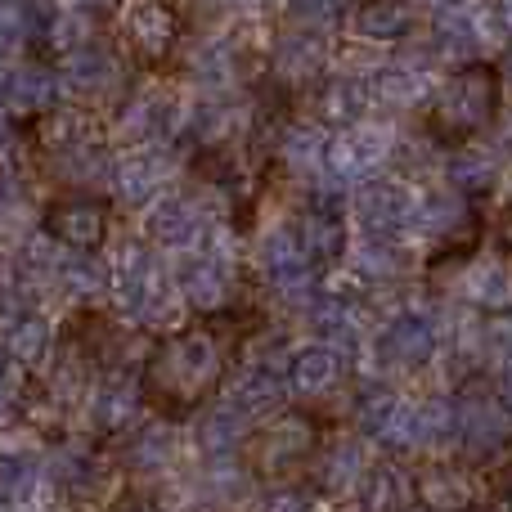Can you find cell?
<instances>
[{
    "mask_svg": "<svg viewBox=\"0 0 512 512\" xmlns=\"http://www.w3.org/2000/svg\"><path fill=\"white\" fill-rule=\"evenodd\" d=\"M221 373H225V355L216 333L185 328V333L153 346L140 387L162 414H189L198 400H207L221 387Z\"/></svg>",
    "mask_w": 512,
    "mask_h": 512,
    "instance_id": "obj_1",
    "label": "cell"
},
{
    "mask_svg": "<svg viewBox=\"0 0 512 512\" xmlns=\"http://www.w3.org/2000/svg\"><path fill=\"white\" fill-rule=\"evenodd\" d=\"M499 95H504V77L486 63L459 68L432 90L427 99V122H432L436 140L450 144H468L495 122L499 113Z\"/></svg>",
    "mask_w": 512,
    "mask_h": 512,
    "instance_id": "obj_2",
    "label": "cell"
},
{
    "mask_svg": "<svg viewBox=\"0 0 512 512\" xmlns=\"http://www.w3.org/2000/svg\"><path fill=\"white\" fill-rule=\"evenodd\" d=\"M512 436V414L499 396V387L490 382H468L454 400V441L468 454L486 459V454H499Z\"/></svg>",
    "mask_w": 512,
    "mask_h": 512,
    "instance_id": "obj_3",
    "label": "cell"
},
{
    "mask_svg": "<svg viewBox=\"0 0 512 512\" xmlns=\"http://www.w3.org/2000/svg\"><path fill=\"white\" fill-rule=\"evenodd\" d=\"M113 288H117V306H122L126 315L144 319V315H158L162 301H167V274H162L158 256L149 248L126 243L122 256H117Z\"/></svg>",
    "mask_w": 512,
    "mask_h": 512,
    "instance_id": "obj_4",
    "label": "cell"
},
{
    "mask_svg": "<svg viewBox=\"0 0 512 512\" xmlns=\"http://www.w3.org/2000/svg\"><path fill=\"white\" fill-rule=\"evenodd\" d=\"M414 194L391 176H373L355 189V216L369 230V239H396L400 230L414 225Z\"/></svg>",
    "mask_w": 512,
    "mask_h": 512,
    "instance_id": "obj_5",
    "label": "cell"
},
{
    "mask_svg": "<svg viewBox=\"0 0 512 512\" xmlns=\"http://www.w3.org/2000/svg\"><path fill=\"white\" fill-rule=\"evenodd\" d=\"M310 450H315V418L283 414L279 423H270L265 432L252 436L248 463H252V472L270 477V472H283V468H292V463H301Z\"/></svg>",
    "mask_w": 512,
    "mask_h": 512,
    "instance_id": "obj_6",
    "label": "cell"
},
{
    "mask_svg": "<svg viewBox=\"0 0 512 512\" xmlns=\"http://www.w3.org/2000/svg\"><path fill=\"white\" fill-rule=\"evenodd\" d=\"M355 418L360 427L382 445H396V450H418V405L400 400L387 387H369L355 400Z\"/></svg>",
    "mask_w": 512,
    "mask_h": 512,
    "instance_id": "obj_7",
    "label": "cell"
},
{
    "mask_svg": "<svg viewBox=\"0 0 512 512\" xmlns=\"http://www.w3.org/2000/svg\"><path fill=\"white\" fill-rule=\"evenodd\" d=\"M45 230H50L54 243L90 256L108 239V207L90 194H68L45 212Z\"/></svg>",
    "mask_w": 512,
    "mask_h": 512,
    "instance_id": "obj_8",
    "label": "cell"
},
{
    "mask_svg": "<svg viewBox=\"0 0 512 512\" xmlns=\"http://www.w3.org/2000/svg\"><path fill=\"white\" fill-rule=\"evenodd\" d=\"M423 512H472L481 504V477L463 463H427L414 477Z\"/></svg>",
    "mask_w": 512,
    "mask_h": 512,
    "instance_id": "obj_9",
    "label": "cell"
},
{
    "mask_svg": "<svg viewBox=\"0 0 512 512\" xmlns=\"http://www.w3.org/2000/svg\"><path fill=\"white\" fill-rule=\"evenodd\" d=\"M387 153L391 135L382 126H351L328 144V171H333V180H373Z\"/></svg>",
    "mask_w": 512,
    "mask_h": 512,
    "instance_id": "obj_10",
    "label": "cell"
},
{
    "mask_svg": "<svg viewBox=\"0 0 512 512\" xmlns=\"http://www.w3.org/2000/svg\"><path fill=\"white\" fill-rule=\"evenodd\" d=\"M122 36H126V50H131L135 59L158 68V63L176 50L180 18L171 14L167 5H131L122 14Z\"/></svg>",
    "mask_w": 512,
    "mask_h": 512,
    "instance_id": "obj_11",
    "label": "cell"
},
{
    "mask_svg": "<svg viewBox=\"0 0 512 512\" xmlns=\"http://www.w3.org/2000/svg\"><path fill=\"white\" fill-rule=\"evenodd\" d=\"M378 355L396 369H423L436 355V324L427 315H414V310L387 319V328L378 337Z\"/></svg>",
    "mask_w": 512,
    "mask_h": 512,
    "instance_id": "obj_12",
    "label": "cell"
},
{
    "mask_svg": "<svg viewBox=\"0 0 512 512\" xmlns=\"http://www.w3.org/2000/svg\"><path fill=\"white\" fill-rule=\"evenodd\" d=\"M459 292L472 301L477 310H490V315H512V265L490 256V261H477L463 270Z\"/></svg>",
    "mask_w": 512,
    "mask_h": 512,
    "instance_id": "obj_13",
    "label": "cell"
},
{
    "mask_svg": "<svg viewBox=\"0 0 512 512\" xmlns=\"http://www.w3.org/2000/svg\"><path fill=\"white\" fill-rule=\"evenodd\" d=\"M207 230V216L198 212L194 198H162L158 207L149 212V234L162 243V248H194Z\"/></svg>",
    "mask_w": 512,
    "mask_h": 512,
    "instance_id": "obj_14",
    "label": "cell"
},
{
    "mask_svg": "<svg viewBox=\"0 0 512 512\" xmlns=\"http://www.w3.org/2000/svg\"><path fill=\"white\" fill-rule=\"evenodd\" d=\"M468 221H472L468 198L454 194V189H432V194H423V203L414 207V230L436 243H450L459 230H468Z\"/></svg>",
    "mask_w": 512,
    "mask_h": 512,
    "instance_id": "obj_15",
    "label": "cell"
},
{
    "mask_svg": "<svg viewBox=\"0 0 512 512\" xmlns=\"http://www.w3.org/2000/svg\"><path fill=\"white\" fill-rule=\"evenodd\" d=\"M288 382L297 396H328L342 382V351L333 346H301L288 364Z\"/></svg>",
    "mask_w": 512,
    "mask_h": 512,
    "instance_id": "obj_16",
    "label": "cell"
},
{
    "mask_svg": "<svg viewBox=\"0 0 512 512\" xmlns=\"http://www.w3.org/2000/svg\"><path fill=\"white\" fill-rule=\"evenodd\" d=\"M180 288H185V297H189V306L194 310H225L230 306V297H234V274H230V265L221 261V256H203V261H194L185 270V279H180Z\"/></svg>",
    "mask_w": 512,
    "mask_h": 512,
    "instance_id": "obj_17",
    "label": "cell"
},
{
    "mask_svg": "<svg viewBox=\"0 0 512 512\" xmlns=\"http://www.w3.org/2000/svg\"><path fill=\"white\" fill-rule=\"evenodd\" d=\"M140 396H144V387H135L126 373H113V378H104L95 387L90 423H95L99 432H122V427L135 418V409H140Z\"/></svg>",
    "mask_w": 512,
    "mask_h": 512,
    "instance_id": "obj_18",
    "label": "cell"
},
{
    "mask_svg": "<svg viewBox=\"0 0 512 512\" xmlns=\"http://www.w3.org/2000/svg\"><path fill=\"white\" fill-rule=\"evenodd\" d=\"M310 319H315L324 346H333V351H351L364 333V310L351 297H319L310 306Z\"/></svg>",
    "mask_w": 512,
    "mask_h": 512,
    "instance_id": "obj_19",
    "label": "cell"
},
{
    "mask_svg": "<svg viewBox=\"0 0 512 512\" xmlns=\"http://www.w3.org/2000/svg\"><path fill=\"white\" fill-rule=\"evenodd\" d=\"M414 499H418L414 481H409L405 468H396V463H378V468H369V477H364V486H360V508L364 512H409Z\"/></svg>",
    "mask_w": 512,
    "mask_h": 512,
    "instance_id": "obj_20",
    "label": "cell"
},
{
    "mask_svg": "<svg viewBox=\"0 0 512 512\" xmlns=\"http://www.w3.org/2000/svg\"><path fill=\"white\" fill-rule=\"evenodd\" d=\"M63 77H68V86L77 90V95H108L122 72H117V59L104 50V45H81V50L68 54Z\"/></svg>",
    "mask_w": 512,
    "mask_h": 512,
    "instance_id": "obj_21",
    "label": "cell"
},
{
    "mask_svg": "<svg viewBox=\"0 0 512 512\" xmlns=\"http://www.w3.org/2000/svg\"><path fill=\"white\" fill-rule=\"evenodd\" d=\"M315 477L324 490H351V486H364L369 468H364V445L342 436V441L324 445L315 459Z\"/></svg>",
    "mask_w": 512,
    "mask_h": 512,
    "instance_id": "obj_22",
    "label": "cell"
},
{
    "mask_svg": "<svg viewBox=\"0 0 512 512\" xmlns=\"http://www.w3.org/2000/svg\"><path fill=\"white\" fill-rule=\"evenodd\" d=\"M5 99L14 113H50L54 99H59V77L41 63H27V68L5 77Z\"/></svg>",
    "mask_w": 512,
    "mask_h": 512,
    "instance_id": "obj_23",
    "label": "cell"
},
{
    "mask_svg": "<svg viewBox=\"0 0 512 512\" xmlns=\"http://www.w3.org/2000/svg\"><path fill=\"white\" fill-rule=\"evenodd\" d=\"M319 68H324V36L315 32H288L279 41V50H274V72H279L283 81H315Z\"/></svg>",
    "mask_w": 512,
    "mask_h": 512,
    "instance_id": "obj_24",
    "label": "cell"
},
{
    "mask_svg": "<svg viewBox=\"0 0 512 512\" xmlns=\"http://www.w3.org/2000/svg\"><path fill=\"white\" fill-rule=\"evenodd\" d=\"M315 104H319L324 122H337L351 131V126H360V113L369 108V86H364L360 77H333L319 86Z\"/></svg>",
    "mask_w": 512,
    "mask_h": 512,
    "instance_id": "obj_25",
    "label": "cell"
},
{
    "mask_svg": "<svg viewBox=\"0 0 512 512\" xmlns=\"http://www.w3.org/2000/svg\"><path fill=\"white\" fill-rule=\"evenodd\" d=\"M0 351L18 364V369H36L50 355V324L41 315H18L14 324H5L0 333Z\"/></svg>",
    "mask_w": 512,
    "mask_h": 512,
    "instance_id": "obj_26",
    "label": "cell"
},
{
    "mask_svg": "<svg viewBox=\"0 0 512 512\" xmlns=\"http://www.w3.org/2000/svg\"><path fill=\"white\" fill-rule=\"evenodd\" d=\"M373 90H378L387 104H414V99L427 95V59L423 54H405V59L387 63V68L378 72V81H373Z\"/></svg>",
    "mask_w": 512,
    "mask_h": 512,
    "instance_id": "obj_27",
    "label": "cell"
},
{
    "mask_svg": "<svg viewBox=\"0 0 512 512\" xmlns=\"http://www.w3.org/2000/svg\"><path fill=\"white\" fill-rule=\"evenodd\" d=\"M162 180H167V162L158 153H135V158H126L113 171V185L122 194V203H149L162 189Z\"/></svg>",
    "mask_w": 512,
    "mask_h": 512,
    "instance_id": "obj_28",
    "label": "cell"
},
{
    "mask_svg": "<svg viewBox=\"0 0 512 512\" xmlns=\"http://www.w3.org/2000/svg\"><path fill=\"white\" fill-rule=\"evenodd\" d=\"M279 400H283L279 378H274L270 369H252V373H243V378H239V387H234V396L225 400V405H230L243 423H252V418L279 409Z\"/></svg>",
    "mask_w": 512,
    "mask_h": 512,
    "instance_id": "obj_29",
    "label": "cell"
},
{
    "mask_svg": "<svg viewBox=\"0 0 512 512\" xmlns=\"http://www.w3.org/2000/svg\"><path fill=\"white\" fill-rule=\"evenodd\" d=\"M414 27V9L396 5V0H373V5L355 9V32L364 41H400Z\"/></svg>",
    "mask_w": 512,
    "mask_h": 512,
    "instance_id": "obj_30",
    "label": "cell"
},
{
    "mask_svg": "<svg viewBox=\"0 0 512 512\" xmlns=\"http://www.w3.org/2000/svg\"><path fill=\"white\" fill-rule=\"evenodd\" d=\"M297 243L306 252V261H337L346 252V225L333 212H310L301 216Z\"/></svg>",
    "mask_w": 512,
    "mask_h": 512,
    "instance_id": "obj_31",
    "label": "cell"
},
{
    "mask_svg": "<svg viewBox=\"0 0 512 512\" xmlns=\"http://www.w3.org/2000/svg\"><path fill=\"white\" fill-rule=\"evenodd\" d=\"M176 126V104L162 95H140L131 99V108L122 113V131L135 135V140H162Z\"/></svg>",
    "mask_w": 512,
    "mask_h": 512,
    "instance_id": "obj_32",
    "label": "cell"
},
{
    "mask_svg": "<svg viewBox=\"0 0 512 512\" xmlns=\"http://www.w3.org/2000/svg\"><path fill=\"white\" fill-rule=\"evenodd\" d=\"M243 427L248 423H243L230 405H216L212 414L203 418V427H198V445H203L207 459H230L243 441Z\"/></svg>",
    "mask_w": 512,
    "mask_h": 512,
    "instance_id": "obj_33",
    "label": "cell"
},
{
    "mask_svg": "<svg viewBox=\"0 0 512 512\" xmlns=\"http://www.w3.org/2000/svg\"><path fill=\"white\" fill-rule=\"evenodd\" d=\"M171 454H176V436H171V427H162V423L140 427V432L126 441V463H131V468H140V472L167 468Z\"/></svg>",
    "mask_w": 512,
    "mask_h": 512,
    "instance_id": "obj_34",
    "label": "cell"
},
{
    "mask_svg": "<svg viewBox=\"0 0 512 512\" xmlns=\"http://www.w3.org/2000/svg\"><path fill=\"white\" fill-rule=\"evenodd\" d=\"M409 270V256L396 248L391 239H369L355 248V274L360 279H373V283H391Z\"/></svg>",
    "mask_w": 512,
    "mask_h": 512,
    "instance_id": "obj_35",
    "label": "cell"
},
{
    "mask_svg": "<svg viewBox=\"0 0 512 512\" xmlns=\"http://www.w3.org/2000/svg\"><path fill=\"white\" fill-rule=\"evenodd\" d=\"M450 180H454V194H481V189H490L495 185V153L463 144L450 158Z\"/></svg>",
    "mask_w": 512,
    "mask_h": 512,
    "instance_id": "obj_36",
    "label": "cell"
},
{
    "mask_svg": "<svg viewBox=\"0 0 512 512\" xmlns=\"http://www.w3.org/2000/svg\"><path fill=\"white\" fill-rule=\"evenodd\" d=\"M54 283H59L63 292H72V297H95L99 288H104V270H99V261H90L86 252H63L59 261H54Z\"/></svg>",
    "mask_w": 512,
    "mask_h": 512,
    "instance_id": "obj_37",
    "label": "cell"
},
{
    "mask_svg": "<svg viewBox=\"0 0 512 512\" xmlns=\"http://www.w3.org/2000/svg\"><path fill=\"white\" fill-rule=\"evenodd\" d=\"M113 171L117 167L108 162V153L99 149L95 140H86V144H77V149L59 153V176L77 180V185H99V180H108Z\"/></svg>",
    "mask_w": 512,
    "mask_h": 512,
    "instance_id": "obj_38",
    "label": "cell"
},
{
    "mask_svg": "<svg viewBox=\"0 0 512 512\" xmlns=\"http://www.w3.org/2000/svg\"><path fill=\"white\" fill-rule=\"evenodd\" d=\"M54 481H59L68 495H95V490L104 486V472H99V463L90 459V454L63 450L59 459H54Z\"/></svg>",
    "mask_w": 512,
    "mask_h": 512,
    "instance_id": "obj_39",
    "label": "cell"
},
{
    "mask_svg": "<svg viewBox=\"0 0 512 512\" xmlns=\"http://www.w3.org/2000/svg\"><path fill=\"white\" fill-rule=\"evenodd\" d=\"M194 77L203 81V86H230L234 72H239V59H234V45L230 41H203L194 50Z\"/></svg>",
    "mask_w": 512,
    "mask_h": 512,
    "instance_id": "obj_40",
    "label": "cell"
},
{
    "mask_svg": "<svg viewBox=\"0 0 512 512\" xmlns=\"http://www.w3.org/2000/svg\"><path fill=\"white\" fill-rule=\"evenodd\" d=\"M41 140H45V149L68 153V149H77V144L90 140V122L81 113H72V108H54L41 126Z\"/></svg>",
    "mask_w": 512,
    "mask_h": 512,
    "instance_id": "obj_41",
    "label": "cell"
},
{
    "mask_svg": "<svg viewBox=\"0 0 512 512\" xmlns=\"http://www.w3.org/2000/svg\"><path fill=\"white\" fill-rule=\"evenodd\" d=\"M36 486V463L27 454H0V504H27Z\"/></svg>",
    "mask_w": 512,
    "mask_h": 512,
    "instance_id": "obj_42",
    "label": "cell"
},
{
    "mask_svg": "<svg viewBox=\"0 0 512 512\" xmlns=\"http://www.w3.org/2000/svg\"><path fill=\"white\" fill-rule=\"evenodd\" d=\"M454 441V400H423L418 405V450Z\"/></svg>",
    "mask_w": 512,
    "mask_h": 512,
    "instance_id": "obj_43",
    "label": "cell"
},
{
    "mask_svg": "<svg viewBox=\"0 0 512 512\" xmlns=\"http://www.w3.org/2000/svg\"><path fill=\"white\" fill-rule=\"evenodd\" d=\"M261 256H265V270H270L274 279H288V274L306 270V252H301L297 234H270Z\"/></svg>",
    "mask_w": 512,
    "mask_h": 512,
    "instance_id": "obj_44",
    "label": "cell"
},
{
    "mask_svg": "<svg viewBox=\"0 0 512 512\" xmlns=\"http://www.w3.org/2000/svg\"><path fill=\"white\" fill-rule=\"evenodd\" d=\"M283 158H288L297 171H315L319 162H328V144L319 140L315 131H306V126H301V131H288V144H283Z\"/></svg>",
    "mask_w": 512,
    "mask_h": 512,
    "instance_id": "obj_45",
    "label": "cell"
},
{
    "mask_svg": "<svg viewBox=\"0 0 512 512\" xmlns=\"http://www.w3.org/2000/svg\"><path fill=\"white\" fill-rule=\"evenodd\" d=\"M27 288H32V274L18 261H0V306L14 310V319L27 315Z\"/></svg>",
    "mask_w": 512,
    "mask_h": 512,
    "instance_id": "obj_46",
    "label": "cell"
},
{
    "mask_svg": "<svg viewBox=\"0 0 512 512\" xmlns=\"http://www.w3.org/2000/svg\"><path fill=\"white\" fill-rule=\"evenodd\" d=\"M261 512H319V495L306 486H279L265 495Z\"/></svg>",
    "mask_w": 512,
    "mask_h": 512,
    "instance_id": "obj_47",
    "label": "cell"
},
{
    "mask_svg": "<svg viewBox=\"0 0 512 512\" xmlns=\"http://www.w3.org/2000/svg\"><path fill=\"white\" fill-rule=\"evenodd\" d=\"M27 216V189L14 176H0V225H18Z\"/></svg>",
    "mask_w": 512,
    "mask_h": 512,
    "instance_id": "obj_48",
    "label": "cell"
},
{
    "mask_svg": "<svg viewBox=\"0 0 512 512\" xmlns=\"http://www.w3.org/2000/svg\"><path fill=\"white\" fill-rule=\"evenodd\" d=\"M23 387H27L23 369H18V364L9 360L5 351H0V414H9V409L23 400Z\"/></svg>",
    "mask_w": 512,
    "mask_h": 512,
    "instance_id": "obj_49",
    "label": "cell"
},
{
    "mask_svg": "<svg viewBox=\"0 0 512 512\" xmlns=\"http://www.w3.org/2000/svg\"><path fill=\"white\" fill-rule=\"evenodd\" d=\"M486 351L499 360V369L512 373V315H499L495 324L486 328Z\"/></svg>",
    "mask_w": 512,
    "mask_h": 512,
    "instance_id": "obj_50",
    "label": "cell"
},
{
    "mask_svg": "<svg viewBox=\"0 0 512 512\" xmlns=\"http://www.w3.org/2000/svg\"><path fill=\"white\" fill-rule=\"evenodd\" d=\"M292 18H297V23H306V32L324 36L328 27L337 23V5H297V9H292Z\"/></svg>",
    "mask_w": 512,
    "mask_h": 512,
    "instance_id": "obj_51",
    "label": "cell"
},
{
    "mask_svg": "<svg viewBox=\"0 0 512 512\" xmlns=\"http://www.w3.org/2000/svg\"><path fill=\"white\" fill-rule=\"evenodd\" d=\"M472 512H512V499H499V504H477Z\"/></svg>",
    "mask_w": 512,
    "mask_h": 512,
    "instance_id": "obj_52",
    "label": "cell"
},
{
    "mask_svg": "<svg viewBox=\"0 0 512 512\" xmlns=\"http://www.w3.org/2000/svg\"><path fill=\"white\" fill-rule=\"evenodd\" d=\"M499 396H504L508 414H512V373H504V382H499Z\"/></svg>",
    "mask_w": 512,
    "mask_h": 512,
    "instance_id": "obj_53",
    "label": "cell"
},
{
    "mask_svg": "<svg viewBox=\"0 0 512 512\" xmlns=\"http://www.w3.org/2000/svg\"><path fill=\"white\" fill-rule=\"evenodd\" d=\"M504 81L512 86V54H508V63H504Z\"/></svg>",
    "mask_w": 512,
    "mask_h": 512,
    "instance_id": "obj_54",
    "label": "cell"
},
{
    "mask_svg": "<svg viewBox=\"0 0 512 512\" xmlns=\"http://www.w3.org/2000/svg\"><path fill=\"white\" fill-rule=\"evenodd\" d=\"M0 149H5V126H0Z\"/></svg>",
    "mask_w": 512,
    "mask_h": 512,
    "instance_id": "obj_55",
    "label": "cell"
},
{
    "mask_svg": "<svg viewBox=\"0 0 512 512\" xmlns=\"http://www.w3.org/2000/svg\"><path fill=\"white\" fill-rule=\"evenodd\" d=\"M131 512H149V508H131Z\"/></svg>",
    "mask_w": 512,
    "mask_h": 512,
    "instance_id": "obj_56",
    "label": "cell"
},
{
    "mask_svg": "<svg viewBox=\"0 0 512 512\" xmlns=\"http://www.w3.org/2000/svg\"><path fill=\"white\" fill-rule=\"evenodd\" d=\"M409 512H423V508H409Z\"/></svg>",
    "mask_w": 512,
    "mask_h": 512,
    "instance_id": "obj_57",
    "label": "cell"
}]
</instances>
